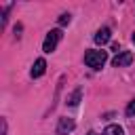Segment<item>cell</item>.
Instances as JSON below:
<instances>
[{
	"label": "cell",
	"mask_w": 135,
	"mask_h": 135,
	"mask_svg": "<svg viewBox=\"0 0 135 135\" xmlns=\"http://www.w3.org/2000/svg\"><path fill=\"white\" fill-rule=\"evenodd\" d=\"M108 59V53L105 51H86L84 53V63L93 70H99Z\"/></svg>",
	"instance_id": "cell-1"
},
{
	"label": "cell",
	"mask_w": 135,
	"mask_h": 135,
	"mask_svg": "<svg viewBox=\"0 0 135 135\" xmlns=\"http://www.w3.org/2000/svg\"><path fill=\"white\" fill-rule=\"evenodd\" d=\"M59 40H61V30H51V32L46 34V38H44L42 51H44V53H53L55 46L59 44Z\"/></svg>",
	"instance_id": "cell-2"
},
{
	"label": "cell",
	"mask_w": 135,
	"mask_h": 135,
	"mask_svg": "<svg viewBox=\"0 0 135 135\" xmlns=\"http://www.w3.org/2000/svg\"><path fill=\"white\" fill-rule=\"evenodd\" d=\"M133 61V53L131 51H120L114 59H112V65L114 68H124V65H129Z\"/></svg>",
	"instance_id": "cell-3"
},
{
	"label": "cell",
	"mask_w": 135,
	"mask_h": 135,
	"mask_svg": "<svg viewBox=\"0 0 135 135\" xmlns=\"http://www.w3.org/2000/svg\"><path fill=\"white\" fill-rule=\"evenodd\" d=\"M110 38H112V30H110V27H101V30H97V34H95V42L101 44V46L108 44Z\"/></svg>",
	"instance_id": "cell-4"
},
{
	"label": "cell",
	"mask_w": 135,
	"mask_h": 135,
	"mask_svg": "<svg viewBox=\"0 0 135 135\" xmlns=\"http://www.w3.org/2000/svg\"><path fill=\"white\" fill-rule=\"evenodd\" d=\"M72 129H74V120H72V118H59V124H57V135H68Z\"/></svg>",
	"instance_id": "cell-5"
},
{
	"label": "cell",
	"mask_w": 135,
	"mask_h": 135,
	"mask_svg": "<svg viewBox=\"0 0 135 135\" xmlns=\"http://www.w3.org/2000/svg\"><path fill=\"white\" fill-rule=\"evenodd\" d=\"M44 72H46V61L40 57V59H36L34 65H32V78H40Z\"/></svg>",
	"instance_id": "cell-6"
},
{
	"label": "cell",
	"mask_w": 135,
	"mask_h": 135,
	"mask_svg": "<svg viewBox=\"0 0 135 135\" xmlns=\"http://www.w3.org/2000/svg\"><path fill=\"white\" fill-rule=\"evenodd\" d=\"M101 135H124V131H122V127H118V124H110V127H105V131H103Z\"/></svg>",
	"instance_id": "cell-7"
},
{
	"label": "cell",
	"mask_w": 135,
	"mask_h": 135,
	"mask_svg": "<svg viewBox=\"0 0 135 135\" xmlns=\"http://www.w3.org/2000/svg\"><path fill=\"white\" fill-rule=\"evenodd\" d=\"M68 103H70V105H78V103H80V89H76V91L72 93V97L68 99Z\"/></svg>",
	"instance_id": "cell-8"
},
{
	"label": "cell",
	"mask_w": 135,
	"mask_h": 135,
	"mask_svg": "<svg viewBox=\"0 0 135 135\" xmlns=\"http://www.w3.org/2000/svg\"><path fill=\"white\" fill-rule=\"evenodd\" d=\"M68 23H70V13H63L59 17V25H68Z\"/></svg>",
	"instance_id": "cell-9"
},
{
	"label": "cell",
	"mask_w": 135,
	"mask_h": 135,
	"mask_svg": "<svg viewBox=\"0 0 135 135\" xmlns=\"http://www.w3.org/2000/svg\"><path fill=\"white\" fill-rule=\"evenodd\" d=\"M133 114H135V99L127 105V116H133Z\"/></svg>",
	"instance_id": "cell-10"
},
{
	"label": "cell",
	"mask_w": 135,
	"mask_h": 135,
	"mask_svg": "<svg viewBox=\"0 0 135 135\" xmlns=\"http://www.w3.org/2000/svg\"><path fill=\"white\" fill-rule=\"evenodd\" d=\"M86 135H97V133H95V131H89V133H86Z\"/></svg>",
	"instance_id": "cell-11"
},
{
	"label": "cell",
	"mask_w": 135,
	"mask_h": 135,
	"mask_svg": "<svg viewBox=\"0 0 135 135\" xmlns=\"http://www.w3.org/2000/svg\"><path fill=\"white\" fill-rule=\"evenodd\" d=\"M133 42H135V34H133Z\"/></svg>",
	"instance_id": "cell-12"
}]
</instances>
